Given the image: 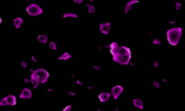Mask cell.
Masks as SVG:
<instances>
[{
  "instance_id": "1",
  "label": "cell",
  "mask_w": 185,
  "mask_h": 111,
  "mask_svg": "<svg viewBox=\"0 0 185 111\" xmlns=\"http://www.w3.org/2000/svg\"><path fill=\"white\" fill-rule=\"evenodd\" d=\"M110 51H112V56H113V61L118 62L119 64H128L131 61V57H132V52H131L129 48L127 47H122L118 45L115 42H113L110 44Z\"/></svg>"
},
{
  "instance_id": "2",
  "label": "cell",
  "mask_w": 185,
  "mask_h": 111,
  "mask_svg": "<svg viewBox=\"0 0 185 111\" xmlns=\"http://www.w3.org/2000/svg\"><path fill=\"white\" fill-rule=\"evenodd\" d=\"M48 77H50V73L47 72L43 68H38V70L33 71L32 76H31V81L34 83V86L37 87L39 83H44V82L48 81Z\"/></svg>"
},
{
  "instance_id": "3",
  "label": "cell",
  "mask_w": 185,
  "mask_h": 111,
  "mask_svg": "<svg viewBox=\"0 0 185 111\" xmlns=\"http://www.w3.org/2000/svg\"><path fill=\"white\" fill-rule=\"evenodd\" d=\"M181 28H171L166 32V38H167V42H169L171 45H178L179 42H180V38H181Z\"/></svg>"
},
{
  "instance_id": "4",
  "label": "cell",
  "mask_w": 185,
  "mask_h": 111,
  "mask_svg": "<svg viewBox=\"0 0 185 111\" xmlns=\"http://www.w3.org/2000/svg\"><path fill=\"white\" fill-rule=\"evenodd\" d=\"M27 13L29 14L31 16H37V15H41L42 13H43V10H42V8L39 7V5L37 4H31L27 7Z\"/></svg>"
},
{
  "instance_id": "5",
  "label": "cell",
  "mask_w": 185,
  "mask_h": 111,
  "mask_svg": "<svg viewBox=\"0 0 185 111\" xmlns=\"http://www.w3.org/2000/svg\"><path fill=\"white\" fill-rule=\"evenodd\" d=\"M17 104V99L13 95H8L0 101V106H14Z\"/></svg>"
},
{
  "instance_id": "6",
  "label": "cell",
  "mask_w": 185,
  "mask_h": 111,
  "mask_svg": "<svg viewBox=\"0 0 185 111\" xmlns=\"http://www.w3.org/2000/svg\"><path fill=\"white\" fill-rule=\"evenodd\" d=\"M123 91H124V89H123V86H114L112 89V93H110V95L113 96V99H114V100H117V99L119 97V96L122 95V93H123Z\"/></svg>"
},
{
  "instance_id": "7",
  "label": "cell",
  "mask_w": 185,
  "mask_h": 111,
  "mask_svg": "<svg viewBox=\"0 0 185 111\" xmlns=\"http://www.w3.org/2000/svg\"><path fill=\"white\" fill-rule=\"evenodd\" d=\"M110 23H104V24H100V27H99V29H100V32L103 34H108L110 32Z\"/></svg>"
},
{
  "instance_id": "8",
  "label": "cell",
  "mask_w": 185,
  "mask_h": 111,
  "mask_svg": "<svg viewBox=\"0 0 185 111\" xmlns=\"http://www.w3.org/2000/svg\"><path fill=\"white\" fill-rule=\"evenodd\" d=\"M21 97L22 99H31L32 97V91L29 89H23L21 92Z\"/></svg>"
},
{
  "instance_id": "9",
  "label": "cell",
  "mask_w": 185,
  "mask_h": 111,
  "mask_svg": "<svg viewBox=\"0 0 185 111\" xmlns=\"http://www.w3.org/2000/svg\"><path fill=\"white\" fill-rule=\"evenodd\" d=\"M110 93H108V92H103V93H100L99 95V100H100L101 102H105V101H108L110 99Z\"/></svg>"
},
{
  "instance_id": "10",
  "label": "cell",
  "mask_w": 185,
  "mask_h": 111,
  "mask_svg": "<svg viewBox=\"0 0 185 111\" xmlns=\"http://www.w3.org/2000/svg\"><path fill=\"white\" fill-rule=\"evenodd\" d=\"M133 105H135V106L137 107V109H139V110L143 109V101L139 100V99H135V100H133Z\"/></svg>"
},
{
  "instance_id": "11",
  "label": "cell",
  "mask_w": 185,
  "mask_h": 111,
  "mask_svg": "<svg viewBox=\"0 0 185 111\" xmlns=\"http://www.w3.org/2000/svg\"><path fill=\"white\" fill-rule=\"evenodd\" d=\"M22 24H23V19L22 18H15L14 19V27H15L17 29H19Z\"/></svg>"
},
{
  "instance_id": "12",
  "label": "cell",
  "mask_w": 185,
  "mask_h": 111,
  "mask_svg": "<svg viewBox=\"0 0 185 111\" xmlns=\"http://www.w3.org/2000/svg\"><path fill=\"white\" fill-rule=\"evenodd\" d=\"M37 41L41 42V43H46L48 39H47V35H44V34H39V35H37Z\"/></svg>"
},
{
  "instance_id": "13",
  "label": "cell",
  "mask_w": 185,
  "mask_h": 111,
  "mask_svg": "<svg viewBox=\"0 0 185 111\" xmlns=\"http://www.w3.org/2000/svg\"><path fill=\"white\" fill-rule=\"evenodd\" d=\"M137 3H138V0H131V1H129V3H128V4H127V7H126V10H124V11H126V13H128V11H129V9H131V8L133 7V4H137Z\"/></svg>"
},
{
  "instance_id": "14",
  "label": "cell",
  "mask_w": 185,
  "mask_h": 111,
  "mask_svg": "<svg viewBox=\"0 0 185 111\" xmlns=\"http://www.w3.org/2000/svg\"><path fill=\"white\" fill-rule=\"evenodd\" d=\"M64 16H65V18H70V16H72V18H78V15H76V14H74V13H66Z\"/></svg>"
},
{
  "instance_id": "15",
  "label": "cell",
  "mask_w": 185,
  "mask_h": 111,
  "mask_svg": "<svg viewBox=\"0 0 185 111\" xmlns=\"http://www.w3.org/2000/svg\"><path fill=\"white\" fill-rule=\"evenodd\" d=\"M88 10H89V13H94V11H95V8L92 7V5H88Z\"/></svg>"
},
{
  "instance_id": "16",
  "label": "cell",
  "mask_w": 185,
  "mask_h": 111,
  "mask_svg": "<svg viewBox=\"0 0 185 111\" xmlns=\"http://www.w3.org/2000/svg\"><path fill=\"white\" fill-rule=\"evenodd\" d=\"M67 58H70V55H69V53H65V55L62 56L60 59H67Z\"/></svg>"
},
{
  "instance_id": "17",
  "label": "cell",
  "mask_w": 185,
  "mask_h": 111,
  "mask_svg": "<svg viewBox=\"0 0 185 111\" xmlns=\"http://www.w3.org/2000/svg\"><path fill=\"white\" fill-rule=\"evenodd\" d=\"M50 48H51V49L55 51V49H56V44L53 43V42H51V43H50Z\"/></svg>"
},
{
  "instance_id": "18",
  "label": "cell",
  "mask_w": 185,
  "mask_h": 111,
  "mask_svg": "<svg viewBox=\"0 0 185 111\" xmlns=\"http://www.w3.org/2000/svg\"><path fill=\"white\" fill-rule=\"evenodd\" d=\"M1 22H3V20H1V16H0V25H1Z\"/></svg>"
}]
</instances>
